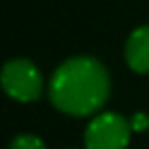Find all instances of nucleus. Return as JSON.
Returning a JSON list of instances; mask_svg holds the SVG:
<instances>
[{
	"label": "nucleus",
	"mask_w": 149,
	"mask_h": 149,
	"mask_svg": "<svg viewBox=\"0 0 149 149\" xmlns=\"http://www.w3.org/2000/svg\"><path fill=\"white\" fill-rule=\"evenodd\" d=\"M110 94L106 65L90 55H76L57 65L49 80L51 104L70 116H90L98 112Z\"/></svg>",
	"instance_id": "1"
},
{
	"label": "nucleus",
	"mask_w": 149,
	"mask_h": 149,
	"mask_svg": "<svg viewBox=\"0 0 149 149\" xmlns=\"http://www.w3.org/2000/svg\"><path fill=\"white\" fill-rule=\"evenodd\" d=\"M2 88L17 102H35L45 88L41 70L25 57L8 59L2 68Z\"/></svg>",
	"instance_id": "2"
},
{
	"label": "nucleus",
	"mask_w": 149,
	"mask_h": 149,
	"mask_svg": "<svg viewBox=\"0 0 149 149\" xmlns=\"http://www.w3.org/2000/svg\"><path fill=\"white\" fill-rule=\"evenodd\" d=\"M131 120L118 112H100L96 114L84 133L86 149H127L131 141Z\"/></svg>",
	"instance_id": "3"
},
{
	"label": "nucleus",
	"mask_w": 149,
	"mask_h": 149,
	"mask_svg": "<svg viewBox=\"0 0 149 149\" xmlns=\"http://www.w3.org/2000/svg\"><path fill=\"white\" fill-rule=\"evenodd\" d=\"M125 61L135 74H149V25L137 27L127 37Z\"/></svg>",
	"instance_id": "4"
},
{
	"label": "nucleus",
	"mask_w": 149,
	"mask_h": 149,
	"mask_svg": "<svg viewBox=\"0 0 149 149\" xmlns=\"http://www.w3.org/2000/svg\"><path fill=\"white\" fill-rule=\"evenodd\" d=\"M8 149H47L45 143L37 137V135H31V133H21L17 135L13 141H10V147Z\"/></svg>",
	"instance_id": "5"
},
{
	"label": "nucleus",
	"mask_w": 149,
	"mask_h": 149,
	"mask_svg": "<svg viewBox=\"0 0 149 149\" xmlns=\"http://www.w3.org/2000/svg\"><path fill=\"white\" fill-rule=\"evenodd\" d=\"M131 127H133V131H145L149 127V116L145 112H137L131 118Z\"/></svg>",
	"instance_id": "6"
}]
</instances>
